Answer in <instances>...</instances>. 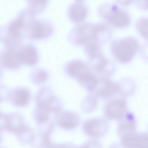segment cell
Segmentation results:
<instances>
[{"label":"cell","mask_w":148,"mask_h":148,"mask_svg":"<svg viewBox=\"0 0 148 148\" xmlns=\"http://www.w3.org/2000/svg\"><path fill=\"white\" fill-rule=\"evenodd\" d=\"M120 85L108 78L103 77L98 79L94 88L97 96L108 97L118 92L120 90Z\"/></svg>","instance_id":"7"},{"label":"cell","mask_w":148,"mask_h":148,"mask_svg":"<svg viewBox=\"0 0 148 148\" xmlns=\"http://www.w3.org/2000/svg\"><path fill=\"white\" fill-rule=\"evenodd\" d=\"M68 12L72 21L75 23H79L84 19L87 11L83 4L80 3H73L69 7Z\"/></svg>","instance_id":"13"},{"label":"cell","mask_w":148,"mask_h":148,"mask_svg":"<svg viewBox=\"0 0 148 148\" xmlns=\"http://www.w3.org/2000/svg\"><path fill=\"white\" fill-rule=\"evenodd\" d=\"M29 10L35 15L41 12L45 7L48 0H27Z\"/></svg>","instance_id":"19"},{"label":"cell","mask_w":148,"mask_h":148,"mask_svg":"<svg viewBox=\"0 0 148 148\" xmlns=\"http://www.w3.org/2000/svg\"><path fill=\"white\" fill-rule=\"evenodd\" d=\"M108 126L107 122L104 120L95 119L89 120L83 126V129L88 135L94 138L100 137L106 132Z\"/></svg>","instance_id":"8"},{"label":"cell","mask_w":148,"mask_h":148,"mask_svg":"<svg viewBox=\"0 0 148 148\" xmlns=\"http://www.w3.org/2000/svg\"><path fill=\"white\" fill-rule=\"evenodd\" d=\"M122 145L127 148H148V133L132 132L121 136Z\"/></svg>","instance_id":"6"},{"label":"cell","mask_w":148,"mask_h":148,"mask_svg":"<svg viewBox=\"0 0 148 148\" xmlns=\"http://www.w3.org/2000/svg\"><path fill=\"white\" fill-rule=\"evenodd\" d=\"M108 27L106 25L102 24H83L76 29L74 35V41L77 45L85 44L91 40L99 38L100 34Z\"/></svg>","instance_id":"2"},{"label":"cell","mask_w":148,"mask_h":148,"mask_svg":"<svg viewBox=\"0 0 148 148\" xmlns=\"http://www.w3.org/2000/svg\"><path fill=\"white\" fill-rule=\"evenodd\" d=\"M90 69L89 66L84 62L79 60H75L67 65L66 70L70 76L77 79Z\"/></svg>","instance_id":"12"},{"label":"cell","mask_w":148,"mask_h":148,"mask_svg":"<svg viewBox=\"0 0 148 148\" xmlns=\"http://www.w3.org/2000/svg\"><path fill=\"white\" fill-rule=\"evenodd\" d=\"M139 49L138 42L134 38L128 36L120 38L113 41L111 50L115 58L122 64L130 62Z\"/></svg>","instance_id":"1"},{"label":"cell","mask_w":148,"mask_h":148,"mask_svg":"<svg viewBox=\"0 0 148 148\" xmlns=\"http://www.w3.org/2000/svg\"><path fill=\"white\" fill-rule=\"evenodd\" d=\"M51 25L45 21L32 17L29 22L27 30L28 36L33 39L40 40L50 36L53 32Z\"/></svg>","instance_id":"3"},{"label":"cell","mask_w":148,"mask_h":148,"mask_svg":"<svg viewBox=\"0 0 148 148\" xmlns=\"http://www.w3.org/2000/svg\"><path fill=\"white\" fill-rule=\"evenodd\" d=\"M100 40L98 39H94L89 41L85 44V52L89 60L101 54Z\"/></svg>","instance_id":"15"},{"label":"cell","mask_w":148,"mask_h":148,"mask_svg":"<svg viewBox=\"0 0 148 148\" xmlns=\"http://www.w3.org/2000/svg\"><path fill=\"white\" fill-rule=\"evenodd\" d=\"M127 102L125 99H114L106 105L105 110V115L108 118L121 120L127 112Z\"/></svg>","instance_id":"5"},{"label":"cell","mask_w":148,"mask_h":148,"mask_svg":"<svg viewBox=\"0 0 148 148\" xmlns=\"http://www.w3.org/2000/svg\"><path fill=\"white\" fill-rule=\"evenodd\" d=\"M78 1H81V0H78Z\"/></svg>","instance_id":"24"},{"label":"cell","mask_w":148,"mask_h":148,"mask_svg":"<svg viewBox=\"0 0 148 148\" xmlns=\"http://www.w3.org/2000/svg\"><path fill=\"white\" fill-rule=\"evenodd\" d=\"M89 60L93 70L98 73H103L105 71L108 65V60L102 54Z\"/></svg>","instance_id":"17"},{"label":"cell","mask_w":148,"mask_h":148,"mask_svg":"<svg viewBox=\"0 0 148 148\" xmlns=\"http://www.w3.org/2000/svg\"><path fill=\"white\" fill-rule=\"evenodd\" d=\"M48 76L47 73L46 71L42 69L36 71L32 75L33 81L37 83L44 82L47 79Z\"/></svg>","instance_id":"20"},{"label":"cell","mask_w":148,"mask_h":148,"mask_svg":"<svg viewBox=\"0 0 148 148\" xmlns=\"http://www.w3.org/2000/svg\"><path fill=\"white\" fill-rule=\"evenodd\" d=\"M120 4L123 6H127L130 5L136 0H116Z\"/></svg>","instance_id":"22"},{"label":"cell","mask_w":148,"mask_h":148,"mask_svg":"<svg viewBox=\"0 0 148 148\" xmlns=\"http://www.w3.org/2000/svg\"><path fill=\"white\" fill-rule=\"evenodd\" d=\"M18 50L7 49L3 53L1 57V62L3 67L16 69L20 66L22 64L19 58Z\"/></svg>","instance_id":"9"},{"label":"cell","mask_w":148,"mask_h":148,"mask_svg":"<svg viewBox=\"0 0 148 148\" xmlns=\"http://www.w3.org/2000/svg\"><path fill=\"white\" fill-rule=\"evenodd\" d=\"M30 99L29 92L23 88L16 89L14 92L13 101L16 105L22 106L27 104Z\"/></svg>","instance_id":"16"},{"label":"cell","mask_w":148,"mask_h":148,"mask_svg":"<svg viewBox=\"0 0 148 148\" xmlns=\"http://www.w3.org/2000/svg\"><path fill=\"white\" fill-rule=\"evenodd\" d=\"M137 6L141 9L148 10V0H136Z\"/></svg>","instance_id":"21"},{"label":"cell","mask_w":148,"mask_h":148,"mask_svg":"<svg viewBox=\"0 0 148 148\" xmlns=\"http://www.w3.org/2000/svg\"><path fill=\"white\" fill-rule=\"evenodd\" d=\"M136 26L140 36L148 42V18H139L136 22Z\"/></svg>","instance_id":"18"},{"label":"cell","mask_w":148,"mask_h":148,"mask_svg":"<svg viewBox=\"0 0 148 148\" xmlns=\"http://www.w3.org/2000/svg\"><path fill=\"white\" fill-rule=\"evenodd\" d=\"M106 21L112 26L118 28L128 26L130 23L129 14L117 5H112L104 15Z\"/></svg>","instance_id":"4"},{"label":"cell","mask_w":148,"mask_h":148,"mask_svg":"<svg viewBox=\"0 0 148 148\" xmlns=\"http://www.w3.org/2000/svg\"><path fill=\"white\" fill-rule=\"evenodd\" d=\"M142 49L143 55L144 58L148 61V44H146Z\"/></svg>","instance_id":"23"},{"label":"cell","mask_w":148,"mask_h":148,"mask_svg":"<svg viewBox=\"0 0 148 148\" xmlns=\"http://www.w3.org/2000/svg\"><path fill=\"white\" fill-rule=\"evenodd\" d=\"M79 123L77 115L72 112L63 114L60 118L59 123L60 126L67 129H72L76 127Z\"/></svg>","instance_id":"14"},{"label":"cell","mask_w":148,"mask_h":148,"mask_svg":"<svg viewBox=\"0 0 148 148\" xmlns=\"http://www.w3.org/2000/svg\"><path fill=\"white\" fill-rule=\"evenodd\" d=\"M119 125L118 132L121 136L125 134L135 132L136 123L134 116L132 113L127 111Z\"/></svg>","instance_id":"11"},{"label":"cell","mask_w":148,"mask_h":148,"mask_svg":"<svg viewBox=\"0 0 148 148\" xmlns=\"http://www.w3.org/2000/svg\"><path fill=\"white\" fill-rule=\"evenodd\" d=\"M20 59L22 64L29 66L35 64L38 59L36 48L31 45H27L18 50Z\"/></svg>","instance_id":"10"}]
</instances>
